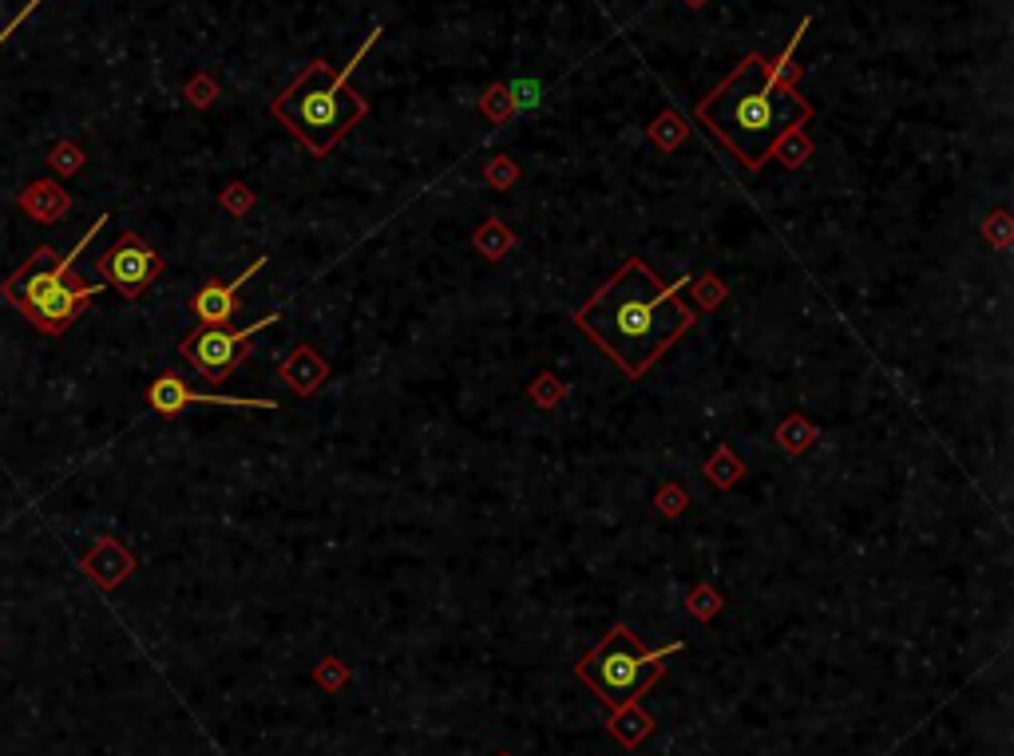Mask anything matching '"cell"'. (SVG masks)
<instances>
[{"instance_id": "ba28073f", "label": "cell", "mask_w": 1014, "mask_h": 756, "mask_svg": "<svg viewBox=\"0 0 1014 756\" xmlns=\"http://www.w3.org/2000/svg\"><path fill=\"white\" fill-rule=\"evenodd\" d=\"M147 405L159 412L163 420L179 417L187 405H219V408H262V412H278V400L270 397H219V392H195L182 385L175 372H163L151 388H147Z\"/></svg>"}, {"instance_id": "9a60e30c", "label": "cell", "mask_w": 1014, "mask_h": 756, "mask_svg": "<svg viewBox=\"0 0 1014 756\" xmlns=\"http://www.w3.org/2000/svg\"><path fill=\"white\" fill-rule=\"evenodd\" d=\"M475 250L488 258V262H500V258H508L512 254V246H515V234L508 227H503L500 218H488L484 227L475 230Z\"/></svg>"}, {"instance_id": "7402d4cb", "label": "cell", "mask_w": 1014, "mask_h": 756, "mask_svg": "<svg viewBox=\"0 0 1014 756\" xmlns=\"http://www.w3.org/2000/svg\"><path fill=\"white\" fill-rule=\"evenodd\" d=\"M48 162L60 170V175H72V170H80V162H84V155L72 147V143H60V147H52V155H48Z\"/></svg>"}, {"instance_id": "d6986e66", "label": "cell", "mask_w": 1014, "mask_h": 756, "mask_svg": "<svg viewBox=\"0 0 1014 756\" xmlns=\"http://www.w3.org/2000/svg\"><path fill=\"white\" fill-rule=\"evenodd\" d=\"M313 681H317L322 690H342L345 681H349V665H342L337 658H322V665L313 670Z\"/></svg>"}, {"instance_id": "d4e9b609", "label": "cell", "mask_w": 1014, "mask_h": 756, "mask_svg": "<svg viewBox=\"0 0 1014 756\" xmlns=\"http://www.w3.org/2000/svg\"><path fill=\"white\" fill-rule=\"evenodd\" d=\"M682 119L678 115H662L658 119V127H655V139L662 143V147H670V143H682Z\"/></svg>"}, {"instance_id": "30bf717a", "label": "cell", "mask_w": 1014, "mask_h": 756, "mask_svg": "<svg viewBox=\"0 0 1014 756\" xmlns=\"http://www.w3.org/2000/svg\"><path fill=\"white\" fill-rule=\"evenodd\" d=\"M262 265H265V258H258V262L247 265L234 282H207L202 285L199 294H195V302H190L195 317H199L202 325H230V317H238V290H242V285H247Z\"/></svg>"}, {"instance_id": "f1b7e54d", "label": "cell", "mask_w": 1014, "mask_h": 756, "mask_svg": "<svg viewBox=\"0 0 1014 756\" xmlns=\"http://www.w3.org/2000/svg\"><path fill=\"white\" fill-rule=\"evenodd\" d=\"M36 4H40V0H24V9H20V12H17V17H12V20H9V29L0 32V44H4V40H9V36H12V32H17V29H20V24H24V17H29V12H32V9H36Z\"/></svg>"}, {"instance_id": "3957f363", "label": "cell", "mask_w": 1014, "mask_h": 756, "mask_svg": "<svg viewBox=\"0 0 1014 756\" xmlns=\"http://www.w3.org/2000/svg\"><path fill=\"white\" fill-rule=\"evenodd\" d=\"M377 36H380V29H373L369 40L353 52V60L342 67V72H330L322 60H313L302 76L274 99V115L310 147L313 155H330L333 147L342 143V135L369 115L365 95L353 92L349 80H353V72H357L360 60H365V52L377 44Z\"/></svg>"}, {"instance_id": "4dcf8cb0", "label": "cell", "mask_w": 1014, "mask_h": 756, "mask_svg": "<svg viewBox=\"0 0 1014 756\" xmlns=\"http://www.w3.org/2000/svg\"><path fill=\"white\" fill-rule=\"evenodd\" d=\"M495 756H512V753H495Z\"/></svg>"}, {"instance_id": "7c38bea8", "label": "cell", "mask_w": 1014, "mask_h": 756, "mask_svg": "<svg viewBox=\"0 0 1014 756\" xmlns=\"http://www.w3.org/2000/svg\"><path fill=\"white\" fill-rule=\"evenodd\" d=\"M282 380L294 388L297 397H313V392L330 380V365H325L322 353L313 349V345H297V349L282 360Z\"/></svg>"}, {"instance_id": "f546056e", "label": "cell", "mask_w": 1014, "mask_h": 756, "mask_svg": "<svg viewBox=\"0 0 1014 756\" xmlns=\"http://www.w3.org/2000/svg\"><path fill=\"white\" fill-rule=\"evenodd\" d=\"M686 4H690V9H698V4H705V0H686Z\"/></svg>"}, {"instance_id": "cb8c5ba5", "label": "cell", "mask_w": 1014, "mask_h": 756, "mask_svg": "<svg viewBox=\"0 0 1014 756\" xmlns=\"http://www.w3.org/2000/svg\"><path fill=\"white\" fill-rule=\"evenodd\" d=\"M693 294H698L702 309H713V305L725 297V285H721L718 277H698V282H693Z\"/></svg>"}, {"instance_id": "8fae6325", "label": "cell", "mask_w": 1014, "mask_h": 756, "mask_svg": "<svg viewBox=\"0 0 1014 756\" xmlns=\"http://www.w3.org/2000/svg\"><path fill=\"white\" fill-rule=\"evenodd\" d=\"M80 570H84L87 578H92L100 590H115L119 582H124L127 575L135 570V558L127 555L124 543L115 539H100L92 550H87L84 558H80Z\"/></svg>"}, {"instance_id": "603a6c76", "label": "cell", "mask_w": 1014, "mask_h": 756, "mask_svg": "<svg viewBox=\"0 0 1014 756\" xmlns=\"http://www.w3.org/2000/svg\"><path fill=\"white\" fill-rule=\"evenodd\" d=\"M658 511H662V515H670V519L686 511V492L678 487V483H666L662 492H658Z\"/></svg>"}, {"instance_id": "484cf974", "label": "cell", "mask_w": 1014, "mask_h": 756, "mask_svg": "<svg viewBox=\"0 0 1014 756\" xmlns=\"http://www.w3.org/2000/svg\"><path fill=\"white\" fill-rule=\"evenodd\" d=\"M250 202H254V195H250L247 187H238V182H234V187H227V195H222V207L234 210V214H242Z\"/></svg>"}, {"instance_id": "4fadbf2b", "label": "cell", "mask_w": 1014, "mask_h": 756, "mask_svg": "<svg viewBox=\"0 0 1014 756\" xmlns=\"http://www.w3.org/2000/svg\"><path fill=\"white\" fill-rule=\"evenodd\" d=\"M607 733L618 741L623 748H638L650 733H655V717L642 710V705H623V710H610L607 717Z\"/></svg>"}, {"instance_id": "8992f818", "label": "cell", "mask_w": 1014, "mask_h": 756, "mask_svg": "<svg viewBox=\"0 0 1014 756\" xmlns=\"http://www.w3.org/2000/svg\"><path fill=\"white\" fill-rule=\"evenodd\" d=\"M107 218H95L92 227L84 230V238H80L76 246L67 250V254H56L52 246H40L36 254L29 258V262L20 265L17 274L4 282V297H9L12 305H17L20 313L29 309V305H36L44 294H52L60 282H64L67 274H72V265H76V258L84 254V246L92 242L95 234H100V227H104Z\"/></svg>"}, {"instance_id": "2e32d148", "label": "cell", "mask_w": 1014, "mask_h": 756, "mask_svg": "<svg viewBox=\"0 0 1014 756\" xmlns=\"http://www.w3.org/2000/svg\"><path fill=\"white\" fill-rule=\"evenodd\" d=\"M705 475H710V480L718 483L721 492H730L733 483H738L741 475H745V463H741L738 455H733L730 444H718V448H713L710 460H705Z\"/></svg>"}, {"instance_id": "277c9868", "label": "cell", "mask_w": 1014, "mask_h": 756, "mask_svg": "<svg viewBox=\"0 0 1014 756\" xmlns=\"http://www.w3.org/2000/svg\"><path fill=\"white\" fill-rule=\"evenodd\" d=\"M673 653H682V642L658 645V650H646L638 642L630 626H610V633L595 650L575 665V673L590 685L607 710H623V705H635L650 693L658 678L666 673Z\"/></svg>"}, {"instance_id": "ffe728a7", "label": "cell", "mask_w": 1014, "mask_h": 756, "mask_svg": "<svg viewBox=\"0 0 1014 756\" xmlns=\"http://www.w3.org/2000/svg\"><path fill=\"white\" fill-rule=\"evenodd\" d=\"M531 400H535V405H543V408H555V405H560V400H563L560 377H551V372H543V377L531 380Z\"/></svg>"}, {"instance_id": "7a4b0ae2", "label": "cell", "mask_w": 1014, "mask_h": 756, "mask_svg": "<svg viewBox=\"0 0 1014 756\" xmlns=\"http://www.w3.org/2000/svg\"><path fill=\"white\" fill-rule=\"evenodd\" d=\"M698 119L745 167L757 170L788 135L813 119V104L793 84H777L769 76L765 56H745L698 104Z\"/></svg>"}, {"instance_id": "e0dca14e", "label": "cell", "mask_w": 1014, "mask_h": 756, "mask_svg": "<svg viewBox=\"0 0 1014 756\" xmlns=\"http://www.w3.org/2000/svg\"><path fill=\"white\" fill-rule=\"evenodd\" d=\"M777 444H781V452L785 455H801V452H808V448L816 444V428L808 424L805 417H788L785 424L777 428Z\"/></svg>"}, {"instance_id": "83f0119b", "label": "cell", "mask_w": 1014, "mask_h": 756, "mask_svg": "<svg viewBox=\"0 0 1014 756\" xmlns=\"http://www.w3.org/2000/svg\"><path fill=\"white\" fill-rule=\"evenodd\" d=\"M508 99H512V107H531L535 99H540V87L523 84V80H520V84H512V95H508Z\"/></svg>"}, {"instance_id": "5b68a950", "label": "cell", "mask_w": 1014, "mask_h": 756, "mask_svg": "<svg viewBox=\"0 0 1014 756\" xmlns=\"http://www.w3.org/2000/svg\"><path fill=\"white\" fill-rule=\"evenodd\" d=\"M278 317H282V313L258 317V322L247 325V329H230V325H199V329L190 333V337L179 345V353H182L187 365H195V372H202L207 380H222V377H230L242 360H247L250 340H254L262 329H270V325H278Z\"/></svg>"}, {"instance_id": "9c48e42d", "label": "cell", "mask_w": 1014, "mask_h": 756, "mask_svg": "<svg viewBox=\"0 0 1014 756\" xmlns=\"http://www.w3.org/2000/svg\"><path fill=\"white\" fill-rule=\"evenodd\" d=\"M100 290H104V285H87V282H80L76 274H67L52 294H44L36 305H29L24 317H29L40 333H48V337H60L67 325L76 322V313L84 309L87 297H95Z\"/></svg>"}, {"instance_id": "6da1fadb", "label": "cell", "mask_w": 1014, "mask_h": 756, "mask_svg": "<svg viewBox=\"0 0 1014 756\" xmlns=\"http://www.w3.org/2000/svg\"><path fill=\"white\" fill-rule=\"evenodd\" d=\"M678 285H666L642 258H626L623 270L575 313V325L638 380L693 325V309L678 302Z\"/></svg>"}, {"instance_id": "ac0fdd59", "label": "cell", "mask_w": 1014, "mask_h": 756, "mask_svg": "<svg viewBox=\"0 0 1014 756\" xmlns=\"http://www.w3.org/2000/svg\"><path fill=\"white\" fill-rule=\"evenodd\" d=\"M721 595L713 587H693L690 598H686V610H690L693 618H702V622H710V618L721 615Z\"/></svg>"}, {"instance_id": "4316f807", "label": "cell", "mask_w": 1014, "mask_h": 756, "mask_svg": "<svg viewBox=\"0 0 1014 756\" xmlns=\"http://www.w3.org/2000/svg\"><path fill=\"white\" fill-rule=\"evenodd\" d=\"M515 175H520V170H515L512 162H492V167H488V182H492V187H512Z\"/></svg>"}, {"instance_id": "5bb4252c", "label": "cell", "mask_w": 1014, "mask_h": 756, "mask_svg": "<svg viewBox=\"0 0 1014 756\" xmlns=\"http://www.w3.org/2000/svg\"><path fill=\"white\" fill-rule=\"evenodd\" d=\"M20 207L29 210L36 222H56V218H64L67 210H72V199H67L56 182H32V187L20 195Z\"/></svg>"}, {"instance_id": "52a82bcc", "label": "cell", "mask_w": 1014, "mask_h": 756, "mask_svg": "<svg viewBox=\"0 0 1014 756\" xmlns=\"http://www.w3.org/2000/svg\"><path fill=\"white\" fill-rule=\"evenodd\" d=\"M95 274L132 302L163 274V254H155L139 234L127 230V234L115 238V246H107L104 254L95 258Z\"/></svg>"}, {"instance_id": "44dd1931", "label": "cell", "mask_w": 1014, "mask_h": 756, "mask_svg": "<svg viewBox=\"0 0 1014 756\" xmlns=\"http://www.w3.org/2000/svg\"><path fill=\"white\" fill-rule=\"evenodd\" d=\"M983 234H986V242H995L999 250H1006L1011 246V214H1006V210H995V214L986 218Z\"/></svg>"}]
</instances>
